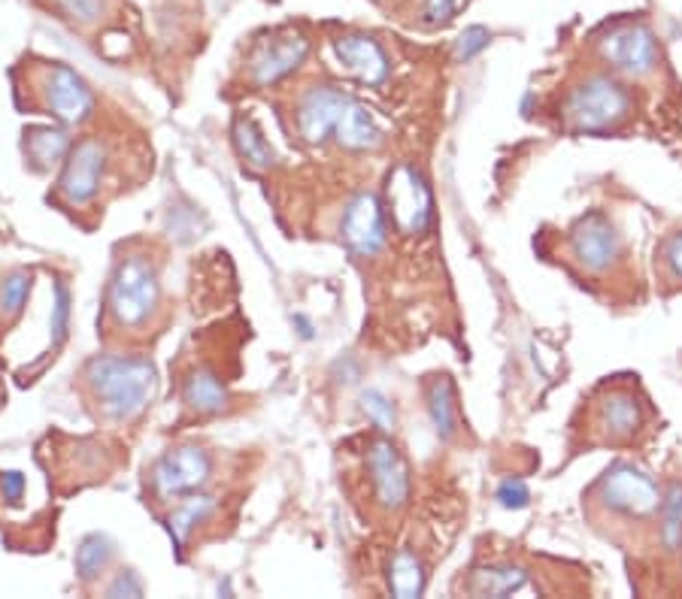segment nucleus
<instances>
[{"mask_svg": "<svg viewBox=\"0 0 682 599\" xmlns=\"http://www.w3.org/2000/svg\"><path fill=\"white\" fill-rule=\"evenodd\" d=\"M91 403L112 424L134 422L158 388L156 364L143 355H98L82 369Z\"/></svg>", "mask_w": 682, "mask_h": 599, "instance_id": "obj_1", "label": "nucleus"}, {"mask_svg": "<svg viewBox=\"0 0 682 599\" xmlns=\"http://www.w3.org/2000/svg\"><path fill=\"white\" fill-rule=\"evenodd\" d=\"M161 309V278L149 255H124L107 285V318L119 331L137 333Z\"/></svg>", "mask_w": 682, "mask_h": 599, "instance_id": "obj_2", "label": "nucleus"}, {"mask_svg": "<svg viewBox=\"0 0 682 599\" xmlns=\"http://www.w3.org/2000/svg\"><path fill=\"white\" fill-rule=\"evenodd\" d=\"M631 112V94L613 77H592L571 91L564 115L576 133H601L622 124Z\"/></svg>", "mask_w": 682, "mask_h": 599, "instance_id": "obj_3", "label": "nucleus"}, {"mask_svg": "<svg viewBox=\"0 0 682 599\" xmlns=\"http://www.w3.org/2000/svg\"><path fill=\"white\" fill-rule=\"evenodd\" d=\"M385 210L394 227L407 236H422L434 222V197L425 176L410 164L394 166L385 182Z\"/></svg>", "mask_w": 682, "mask_h": 599, "instance_id": "obj_4", "label": "nucleus"}, {"mask_svg": "<svg viewBox=\"0 0 682 599\" xmlns=\"http://www.w3.org/2000/svg\"><path fill=\"white\" fill-rule=\"evenodd\" d=\"M213 457L198 445H177L168 455H161L152 466V490L158 499H185L210 481Z\"/></svg>", "mask_w": 682, "mask_h": 599, "instance_id": "obj_5", "label": "nucleus"}, {"mask_svg": "<svg viewBox=\"0 0 682 599\" xmlns=\"http://www.w3.org/2000/svg\"><path fill=\"white\" fill-rule=\"evenodd\" d=\"M40 103L61 124L79 128L94 112V94L89 82L68 64H49L40 73Z\"/></svg>", "mask_w": 682, "mask_h": 599, "instance_id": "obj_6", "label": "nucleus"}, {"mask_svg": "<svg viewBox=\"0 0 682 599\" xmlns=\"http://www.w3.org/2000/svg\"><path fill=\"white\" fill-rule=\"evenodd\" d=\"M598 494L613 511L638 515V518L655 515L664 502L659 485L631 464H615L613 469H606L604 478L598 481Z\"/></svg>", "mask_w": 682, "mask_h": 599, "instance_id": "obj_7", "label": "nucleus"}, {"mask_svg": "<svg viewBox=\"0 0 682 599\" xmlns=\"http://www.w3.org/2000/svg\"><path fill=\"white\" fill-rule=\"evenodd\" d=\"M103 166H107V145L94 136L79 140L77 145H70L68 158H64V170L58 179V194L68 200L70 206H86L94 200L98 189H101Z\"/></svg>", "mask_w": 682, "mask_h": 599, "instance_id": "obj_8", "label": "nucleus"}, {"mask_svg": "<svg viewBox=\"0 0 682 599\" xmlns=\"http://www.w3.org/2000/svg\"><path fill=\"white\" fill-rule=\"evenodd\" d=\"M340 233L347 245L361 257L380 255L389 243V224H385V203L377 194H359L347 203Z\"/></svg>", "mask_w": 682, "mask_h": 599, "instance_id": "obj_9", "label": "nucleus"}, {"mask_svg": "<svg viewBox=\"0 0 682 599\" xmlns=\"http://www.w3.org/2000/svg\"><path fill=\"white\" fill-rule=\"evenodd\" d=\"M601 58L628 77H649L659 67V45L643 24H619L601 40Z\"/></svg>", "mask_w": 682, "mask_h": 599, "instance_id": "obj_10", "label": "nucleus"}, {"mask_svg": "<svg viewBox=\"0 0 682 599\" xmlns=\"http://www.w3.org/2000/svg\"><path fill=\"white\" fill-rule=\"evenodd\" d=\"M307 55H310V40L301 31L280 33V37L258 45L255 55L249 61V79L261 89L277 85L280 79L294 73L307 61Z\"/></svg>", "mask_w": 682, "mask_h": 599, "instance_id": "obj_11", "label": "nucleus"}, {"mask_svg": "<svg viewBox=\"0 0 682 599\" xmlns=\"http://www.w3.org/2000/svg\"><path fill=\"white\" fill-rule=\"evenodd\" d=\"M571 252L589 273H604L619 257V233L604 212H589L571 233Z\"/></svg>", "mask_w": 682, "mask_h": 599, "instance_id": "obj_12", "label": "nucleus"}, {"mask_svg": "<svg viewBox=\"0 0 682 599\" xmlns=\"http://www.w3.org/2000/svg\"><path fill=\"white\" fill-rule=\"evenodd\" d=\"M352 94L331 85H315L298 103V131L310 145H322L328 136H334L340 115L347 110Z\"/></svg>", "mask_w": 682, "mask_h": 599, "instance_id": "obj_13", "label": "nucleus"}, {"mask_svg": "<svg viewBox=\"0 0 682 599\" xmlns=\"http://www.w3.org/2000/svg\"><path fill=\"white\" fill-rule=\"evenodd\" d=\"M370 476H373V490L385 509H401L410 497V469L403 464L401 451L394 443L382 433L377 443L370 445Z\"/></svg>", "mask_w": 682, "mask_h": 599, "instance_id": "obj_14", "label": "nucleus"}, {"mask_svg": "<svg viewBox=\"0 0 682 599\" xmlns=\"http://www.w3.org/2000/svg\"><path fill=\"white\" fill-rule=\"evenodd\" d=\"M334 52L337 61L347 67L359 82L370 85V89L385 85V79L392 73L385 49L373 37H368V33H340L334 40Z\"/></svg>", "mask_w": 682, "mask_h": 599, "instance_id": "obj_15", "label": "nucleus"}, {"mask_svg": "<svg viewBox=\"0 0 682 599\" xmlns=\"http://www.w3.org/2000/svg\"><path fill=\"white\" fill-rule=\"evenodd\" d=\"M334 140L349 152H370V149L382 145V128L373 119V112L352 98L337 122Z\"/></svg>", "mask_w": 682, "mask_h": 599, "instance_id": "obj_16", "label": "nucleus"}, {"mask_svg": "<svg viewBox=\"0 0 682 599\" xmlns=\"http://www.w3.org/2000/svg\"><path fill=\"white\" fill-rule=\"evenodd\" d=\"M70 152V136L61 128H31L24 131V158L37 173L61 164Z\"/></svg>", "mask_w": 682, "mask_h": 599, "instance_id": "obj_17", "label": "nucleus"}, {"mask_svg": "<svg viewBox=\"0 0 682 599\" xmlns=\"http://www.w3.org/2000/svg\"><path fill=\"white\" fill-rule=\"evenodd\" d=\"M182 399H185V406L198 412V415H219V412L228 406V390H224V385L219 382L215 373H210V369H194V373L185 378V385H182Z\"/></svg>", "mask_w": 682, "mask_h": 599, "instance_id": "obj_18", "label": "nucleus"}, {"mask_svg": "<svg viewBox=\"0 0 682 599\" xmlns=\"http://www.w3.org/2000/svg\"><path fill=\"white\" fill-rule=\"evenodd\" d=\"M640 422H643L640 403L631 397V394L615 390V394H610V397L604 399V406H601V427H604L610 439H628V436H634Z\"/></svg>", "mask_w": 682, "mask_h": 599, "instance_id": "obj_19", "label": "nucleus"}, {"mask_svg": "<svg viewBox=\"0 0 682 599\" xmlns=\"http://www.w3.org/2000/svg\"><path fill=\"white\" fill-rule=\"evenodd\" d=\"M428 412H431V424L440 439H452L459 430V406H455V388L449 376L434 378L428 385Z\"/></svg>", "mask_w": 682, "mask_h": 599, "instance_id": "obj_20", "label": "nucleus"}, {"mask_svg": "<svg viewBox=\"0 0 682 599\" xmlns=\"http://www.w3.org/2000/svg\"><path fill=\"white\" fill-rule=\"evenodd\" d=\"M231 136H234L237 155L243 158V164L247 166H252V170H270V166H277V152L270 149L264 133H261V128H258L252 119H237Z\"/></svg>", "mask_w": 682, "mask_h": 599, "instance_id": "obj_21", "label": "nucleus"}, {"mask_svg": "<svg viewBox=\"0 0 682 599\" xmlns=\"http://www.w3.org/2000/svg\"><path fill=\"white\" fill-rule=\"evenodd\" d=\"M525 588L528 576L515 566H489V569H477L470 578V590L480 597H513Z\"/></svg>", "mask_w": 682, "mask_h": 599, "instance_id": "obj_22", "label": "nucleus"}, {"mask_svg": "<svg viewBox=\"0 0 682 599\" xmlns=\"http://www.w3.org/2000/svg\"><path fill=\"white\" fill-rule=\"evenodd\" d=\"M213 509H215L213 497H207V494H201V490L182 499L180 509L173 511V515L168 518V530H170V536H173V542L177 545L189 542L191 532L198 530V527H201V524L213 515Z\"/></svg>", "mask_w": 682, "mask_h": 599, "instance_id": "obj_23", "label": "nucleus"}, {"mask_svg": "<svg viewBox=\"0 0 682 599\" xmlns=\"http://www.w3.org/2000/svg\"><path fill=\"white\" fill-rule=\"evenodd\" d=\"M389 588H392L394 597L410 599V597H422L425 590V566L415 555L410 551H398L389 566Z\"/></svg>", "mask_w": 682, "mask_h": 599, "instance_id": "obj_24", "label": "nucleus"}, {"mask_svg": "<svg viewBox=\"0 0 682 599\" xmlns=\"http://www.w3.org/2000/svg\"><path fill=\"white\" fill-rule=\"evenodd\" d=\"M112 542L103 536V532H89L77 548V576L79 581L91 585L94 578L103 576V569L110 566L112 560Z\"/></svg>", "mask_w": 682, "mask_h": 599, "instance_id": "obj_25", "label": "nucleus"}, {"mask_svg": "<svg viewBox=\"0 0 682 599\" xmlns=\"http://www.w3.org/2000/svg\"><path fill=\"white\" fill-rule=\"evenodd\" d=\"M31 297V273L16 270L10 276L3 278V288H0V309L7 318H16L24 309V303Z\"/></svg>", "mask_w": 682, "mask_h": 599, "instance_id": "obj_26", "label": "nucleus"}, {"mask_svg": "<svg viewBox=\"0 0 682 599\" xmlns=\"http://www.w3.org/2000/svg\"><path fill=\"white\" fill-rule=\"evenodd\" d=\"M361 409H364V415H368L377 430L392 436L394 427H398V415H394L392 399L385 397L382 390H364L361 394Z\"/></svg>", "mask_w": 682, "mask_h": 599, "instance_id": "obj_27", "label": "nucleus"}, {"mask_svg": "<svg viewBox=\"0 0 682 599\" xmlns=\"http://www.w3.org/2000/svg\"><path fill=\"white\" fill-rule=\"evenodd\" d=\"M661 511H664L661 539L668 548H676V545H682V485H673L668 499L661 502Z\"/></svg>", "mask_w": 682, "mask_h": 599, "instance_id": "obj_28", "label": "nucleus"}, {"mask_svg": "<svg viewBox=\"0 0 682 599\" xmlns=\"http://www.w3.org/2000/svg\"><path fill=\"white\" fill-rule=\"evenodd\" d=\"M49 331H52V352H58L64 339H68L70 331V288L68 282H56V300H52V322H49Z\"/></svg>", "mask_w": 682, "mask_h": 599, "instance_id": "obj_29", "label": "nucleus"}, {"mask_svg": "<svg viewBox=\"0 0 682 599\" xmlns=\"http://www.w3.org/2000/svg\"><path fill=\"white\" fill-rule=\"evenodd\" d=\"M56 3L61 16L70 19L73 24H79V28L98 22L103 12H107V7H110V0H56Z\"/></svg>", "mask_w": 682, "mask_h": 599, "instance_id": "obj_30", "label": "nucleus"}, {"mask_svg": "<svg viewBox=\"0 0 682 599\" xmlns=\"http://www.w3.org/2000/svg\"><path fill=\"white\" fill-rule=\"evenodd\" d=\"M489 43H492V31L482 28V24H470V28H464L459 40H455V58H459V61H473Z\"/></svg>", "mask_w": 682, "mask_h": 599, "instance_id": "obj_31", "label": "nucleus"}, {"mask_svg": "<svg viewBox=\"0 0 682 599\" xmlns=\"http://www.w3.org/2000/svg\"><path fill=\"white\" fill-rule=\"evenodd\" d=\"M459 12V0H425L422 7V24L428 28H443L455 19Z\"/></svg>", "mask_w": 682, "mask_h": 599, "instance_id": "obj_32", "label": "nucleus"}, {"mask_svg": "<svg viewBox=\"0 0 682 599\" xmlns=\"http://www.w3.org/2000/svg\"><path fill=\"white\" fill-rule=\"evenodd\" d=\"M498 502H501L503 509H525L528 502H531V490H528L525 481L507 478L501 488H498Z\"/></svg>", "mask_w": 682, "mask_h": 599, "instance_id": "obj_33", "label": "nucleus"}, {"mask_svg": "<svg viewBox=\"0 0 682 599\" xmlns=\"http://www.w3.org/2000/svg\"><path fill=\"white\" fill-rule=\"evenodd\" d=\"M107 597H143V581H140L137 572H131V569H122V572L110 581Z\"/></svg>", "mask_w": 682, "mask_h": 599, "instance_id": "obj_34", "label": "nucleus"}, {"mask_svg": "<svg viewBox=\"0 0 682 599\" xmlns=\"http://www.w3.org/2000/svg\"><path fill=\"white\" fill-rule=\"evenodd\" d=\"M0 494H3V499L7 502H12V506H19L24 497V476L22 473H3L0 476Z\"/></svg>", "mask_w": 682, "mask_h": 599, "instance_id": "obj_35", "label": "nucleus"}, {"mask_svg": "<svg viewBox=\"0 0 682 599\" xmlns=\"http://www.w3.org/2000/svg\"><path fill=\"white\" fill-rule=\"evenodd\" d=\"M664 264L671 270V276L682 282V233H676L671 243L664 245Z\"/></svg>", "mask_w": 682, "mask_h": 599, "instance_id": "obj_36", "label": "nucleus"}]
</instances>
